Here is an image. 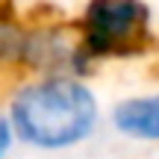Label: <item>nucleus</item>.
Listing matches in <instances>:
<instances>
[{
  "instance_id": "nucleus-3",
  "label": "nucleus",
  "mask_w": 159,
  "mask_h": 159,
  "mask_svg": "<svg viewBox=\"0 0 159 159\" xmlns=\"http://www.w3.org/2000/svg\"><path fill=\"white\" fill-rule=\"evenodd\" d=\"M0 71L21 77L74 74L89 80V65L80 56L74 27L59 21H30L0 9Z\"/></svg>"
},
{
  "instance_id": "nucleus-2",
  "label": "nucleus",
  "mask_w": 159,
  "mask_h": 159,
  "mask_svg": "<svg viewBox=\"0 0 159 159\" xmlns=\"http://www.w3.org/2000/svg\"><path fill=\"white\" fill-rule=\"evenodd\" d=\"M71 27L89 71L144 56L156 35L148 0H83Z\"/></svg>"
},
{
  "instance_id": "nucleus-5",
  "label": "nucleus",
  "mask_w": 159,
  "mask_h": 159,
  "mask_svg": "<svg viewBox=\"0 0 159 159\" xmlns=\"http://www.w3.org/2000/svg\"><path fill=\"white\" fill-rule=\"evenodd\" d=\"M18 148H21V144H18V136H15V130H12L6 112L0 109V159H12V153H15Z\"/></svg>"
},
{
  "instance_id": "nucleus-1",
  "label": "nucleus",
  "mask_w": 159,
  "mask_h": 159,
  "mask_svg": "<svg viewBox=\"0 0 159 159\" xmlns=\"http://www.w3.org/2000/svg\"><path fill=\"white\" fill-rule=\"evenodd\" d=\"M0 109L9 118L18 144L39 156L74 153L94 142L106 124V106L97 89L74 74L15 80Z\"/></svg>"
},
{
  "instance_id": "nucleus-4",
  "label": "nucleus",
  "mask_w": 159,
  "mask_h": 159,
  "mask_svg": "<svg viewBox=\"0 0 159 159\" xmlns=\"http://www.w3.org/2000/svg\"><path fill=\"white\" fill-rule=\"evenodd\" d=\"M106 124L130 144H159V89L118 97L106 109Z\"/></svg>"
}]
</instances>
